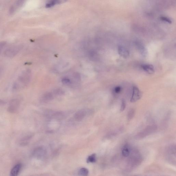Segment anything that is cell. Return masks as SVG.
I'll use <instances>...</instances> for the list:
<instances>
[{"instance_id": "6da1fadb", "label": "cell", "mask_w": 176, "mask_h": 176, "mask_svg": "<svg viewBox=\"0 0 176 176\" xmlns=\"http://www.w3.org/2000/svg\"><path fill=\"white\" fill-rule=\"evenodd\" d=\"M31 76L32 73L30 70L26 69L23 71L13 84V91H19L26 87L30 82Z\"/></svg>"}, {"instance_id": "7a4b0ae2", "label": "cell", "mask_w": 176, "mask_h": 176, "mask_svg": "<svg viewBox=\"0 0 176 176\" xmlns=\"http://www.w3.org/2000/svg\"><path fill=\"white\" fill-rule=\"evenodd\" d=\"M23 45H17L12 46L4 51V54L5 56L9 58H12L17 55L23 49Z\"/></svg>"}, {"instance_id": "3957f363", "label": "cell", "mask_w": 176, "mask_h": 176, "mask_svg": "<svg viewBox=\"0 0 176 176\" xmlns=\"http://www.w3.org/2000/svg\"><path fill=\"white\" fill-rule=\"evenodd\" d=\"M142 96V92L140 90L139 88L137 86H134L132 90V95L130 101L131 102H136L141 99Z\"/></svg>"}, {"instance_id": "277c9868", "label": "cell", "mask_w": 176, "mask_h": 176, "mask_svg": "<svg viewBox=\"0 0 176 176\" xmlns=\"http://www.w3.org/2000/svg\"><path fill=\"white\" fill-rule=\"evenodd\" d=\"M20 104V100L18 99H13L10 102L8 110L10 113H15L18 109Z\"/></svg>"}, {"instance_id": "5b68a950", "label": "cell", "mask_w": 176, "mask_h": 176, "mask_svg": "<svg viewBox=\"0 0 176 176\" xmlns=\"http://www.w3.org/2000/svg\"><path fill=\"white\" fill-rule=\"evenodd\" d=\"M46 155V151L45 148L42 147L36 149L33 153V155L34 157L39 159L44 158Z\"/></svg>"}, {"instance_id": "8992f818", "label": "cell", "mask_w": 176, "mask_h": 176, "mask_svg": "<svg viewBox=\"0 0 176 176\" xmlns=\"http://www.w3.org/2000/svg\"><path fill=\"white\" fill-rule=\"evenodd\" d=\"M25 1V0H18L16 2L15 4L10 8L9 10L10 14H12L14 13L16 10L19 9V8L22 6Z\"/></svg>"}, {"instance_id": "52a82bcc", "label": "cell", "mask_w": 176, "mask_h": 176, "mask_svg": "<svg viewBox=\"0 0 176 176\" xmlns=\"http://www.w3.org/2000/svg\"><path fill=\"white\" fill-rule=\"evenodd\" d=\"M118 51L119 55L124 58L126 59L129 56V51L126 48L122 46H120L118 47Z\"/></svg>"}, {"instance_id": "ba28073f", "label": "cell", "mask_w": 176, "mask_h": 176, "mask_svg": "<svg viewBox=\"0 0 176 176\" xmlns=\"http://www.w3.org/2000/svg\"><path fill=\"white\" fill-rule=\"evenodd\" d=\"M86 115V111L84 110H82L78 111L75 113L74 118L77 121H80L83 120Z\"/></svg>"}, {"instance_id": "9c48e42d", "label": "cell", "mask_w": 176, "mask_h": 176, "mask_svg": "<svg viewBox=\"0 0 176 176\" xmlns=\"http://www.w3.org/2000/svg\"><path fill=\"white\" fill-rule=\"evenodd\" d=\"M142 68L148 74H152L155 72V69L152 65L149 64H144L142 65Z\"/></svg>"}, {"instance_id": "30bf717a", "label": "cell", "mask_w": 176, "mask_h": 176, "mask_svg": "<svg viewBox=\"0 0 176 176\" xmlns=\"http://www.w3.org/2000/svg\"><path fill=\"white\" fill-rule=\"evenodd\" d=\"M22 167V166L20 163L16 164L11 170L10 175L12 176L18 175Z\"/></svg>"}, {"instance_id": "8fae6325", "label": "cell", "mask_w": 176, "mask_h": 176, "mask_svg": "<svg viewBox=\"0 0 176 176\" xmlns=\"http://www.w3.org/2000/svg\"><path fill=\"white\" fill-rule=\"evenodd\" d=\"M53 99V95L52 93L47 92L43 95L41 99L43 102H47L52 101Z\"/></svg>"}, {"instance_id": "7c38bea8", "label": "cell", "mask_w": 176, "mask_h": 176, "mask_svg": "<svg viewBox=\"0 0 176 176\" xmlns=\"http://www.w3.org/2000/svg\"><path fill=\"white\" fill-rule=\"evenodd\" d=\"M137 46L140 53L142 56L143 57H146L148 55L147 50L146 48L140 43H137Z\"/></svg>"}, {"instance_id": "4fadbf2b", "label": "cell", "mask_w": 176, "mask_h": 176, "mask_svg": "<svg viewBox=\"0 0 176 176\" xmlns=\"http://www.w3.org/2000/svg\"><path fill=\"white\" fill-rule=\"evenodd\" d=\"M66 0H48L46 6L47 8L52 7L56 5L61 3Z\"/></svg>"}, {"instance_id": "5bb4252c", "label": "cell", "mask_w": 176, "mask_h": 176, "mask_svg": "<svg viewBox=\"0 0 176 176\" xmlns=\"http://www.w3.org/2000/svg\"><path fill=\"white\" fill-rule=\"evenodd\" d=\"M122 153L123 156L125 157L129 156L130 153V148L129 145L126 144L124 146L122 150Z\"/></svg>"}, {"instance_id": "9a60e30c", "label": "cell", "mask_w": 176, "mask_h": 176, "mask_svg": "<svg viewBox=\"0 0 176 176\" xmlns=\"http://www.w3.org/2000/svg\"><path fill=\"white\" fill-rule=\"evenodd\" d=\"M155 128V126H149L148 128H146L144 131L140 133L139 136L140 135V136H142L143 137V136H145L147 135H148L149 134H150L151 133H152V132H153V131H151V129Z\"/></svg>"}, {"instance_id": "2e32d148", "label": "cell", "mask_w": 176, "mask_h": 176, "mask_svg": "<svg viewBox=\"0 0 176 176\" xmlns=\"http://www.w3.org/2000/svg\"><path fill=\"white\" fill-rule=\"evenodd\" d=\"M96 160V155L95 154H93L88 157L87 162L88 163H94Z\"/></svg>"}, {"instance_id": "e0dca14e", "label": "cell", "mask_w": 176, "mask_h": 176, "mask_svg": "<svg viewBox=\"0 0 176 176\" xmlns=\"http://www.w3.org/2000/svg\"><path fill=\"white\" fill-rule=\"evenodd\" d=\"M88 170L85 168L84 167L81 168L79 170V172H78L80 175L84 176L88 175Z\"/></svg>"}, {"instance_id": "ac0fdd59", "label": "cell", "mask_w": 176, "mask_h": 176, "mask_svg": "<svg viewBox=\"0 0 176 176\" xmlns=\"http://www.w3.org/2000/svg\"><path fill=\"white\" fill-rule=\"evenodd\" d=\"M53 93L56 95L61 96L63 95L64 92L61 89L58 88L53 91Z\"/></svg>"}, {"instance_id": "d6986e66", "label": "cell", "mask_w": 176, "mask_h": 176, "mask_svg": "<svg viewBox=\"0 0 176 176\" xmlns=\"http://www.w3.org/2000/svg\"><path fill=\"white\" fill-rule=\"evenodd\" d=\"M62 82L64 84L66 85H69L71 84V80L69 78L66 77H64L62 78Z\"/></svg>"}, {"instance_id": "ffe728a7", "label": "cell", "mask_w": 176, "mask_h": 176, "mask_svg": "<svg viewBox=\"0 0 176 176\" xmlns=\"http://www.w3.org/2000/svg\"><path fill=\"white\" fill-rule=\"evenodd\" d=\"M135 110L132 109L129 111L128 113V119L129 120H131L132 118H133L135 115Z\"/></svg>"}, {"instance_id": "44dd1931", "label": "cell", "mask_w": 176, "mask_h": 176, "mask_svg": "<svg viewBox=\"0 0 176 176\" xmlns=\"http://www.w3.org/2000/svg\"><path fill=\"white\" fill-rule=\"evenodd\" d=\"M126 107V102L125 100L123 99L122 101L121 105L120 110L121 112H122L125 110Z\"/></svg>"}, {"instance_id": "7402d4cb", "label": "cell", "mask_w": 176, "mask_h": 176, "mask_svg": "<svg viewBox=\"0 0 176 176\" xmlns=\"http://www.w3.org/2000/svg\"><path fill=\"white\" fill-rule=\"evenodd\" d=\"M6 45V42L2 41L0 42V55H1L2 50H3Z\"/></svg>"}, {"instance_id": "603a6c76", "label": "cell", "mask_w": 176, "mask_h": 176, "mask_svg": "<svg viewBox=\"0 0 176 176\" xmlns=\"http://www.w3.org/2000/svg\"><path fill=\"white\" fill-rule=\"evenodd\" d=\"M121 90V88L120 86L116 87L114 89V91L116 93H119L120 92Z\"/></svg>"}, {"instance_id": "cb8c5ba5", "label": "cell", "mask_w": 176, "mask_h": 176, "mask_svg": "<svg viewBox=\"0 0 176 176\" xmlns=\"http://www.w3.org/2000/svg\"><path fill=\"white\" fill-rule=\"evenodd\" d=\"M161 20L166 21L167 23H171V20L170 19H169L167 17H162L161 18Z\"/></svg>"}, {"instance_id": "d4e9b609", "label": "cell", "mask_w": 176, "mask_h": 176, "mask_svg": "<svg viewBox=\"0 0 176 176\" xmlns=\"http://www.w3.org/2000/svg\"><path fill=\"white\" fill-rule=\"evenodd\" d=\"M2 72H3V69L2 68H0V77H1Z\"/></svg>"}]
</instances>
